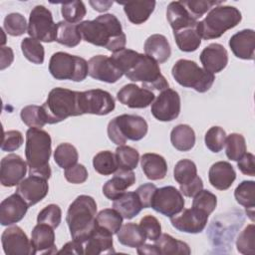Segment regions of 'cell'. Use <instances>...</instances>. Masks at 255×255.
Here are the masks:
<instances>
[{
	"mask_svg": "<svg viewBox=\"0 0 255 255\" xmlns=\"http://www.w3.org/2000/svg\"><path fill=\"white\" fill-rule=\"evenodd\" d=\"M111 59L128 80L141 83L144 89L163 91L169 88L158 63L145 54L125 48L114 53Z\"/></svg>",
	"mask_w": 255,
	"mask_h": 255,
	"instance_id": "6da1fadb",
	"label": "cell"
},
{
	"mask_svg": "<svg viewBox=\"0 0 255 255\" xmlns=\"http://www.w3.org/2000/svg\"><path fill=\"white\" fill-rule=\"evenodd\" d=\"M78 29L84 41L110 52L116 53L126 47V34L114 14H103L94 20L83 21L78 24Z\"/></svg>",
	"mask_w": 255,
	"mask_h": 255,
	"instance_id": "7a4b0ae2",
	"label": "cell"
},
{
	"mask_svg": "<svg viewBox=\"0 0 255 255\" xmlns=\"http://www.w3.org/2000/svg\"><path fill=\"white\" fill-rule=\"evenodd\" d=\"M52 152L50 134L41 128H30L26 132L25 156L30 175L49 179L52 174L49 159Z\"/></svg>",
	"mask_w": 255,
	"mask_h": 255,
	"instance_id": "3957f363",
	"label": "cell"
},
{
	"mask_svg": "<svg viewBox=\"0 0 255 255\" xmlns=\"http://www.w3.org/2000/svg\"><path fill=\"white\" fill-rule=\"evenodd\" d=\"M97 203L92 196L80 195L69 206L66 221L73 240L83 243L95 229Z\"/></svg>",
	"mask_w": 255,
	"mask_h": 255,
	"instance_id": "277c9868",
	"label": "cell"
},
{
	"mask_svg": "<svg viewBox=\"0 0 255 255\" xmlns=\"http://www.w3.org/2000/svg\"><path fill=\"white\" fill-rule=\"evenodd\" d=\"M46 124L54 125L69 117L82 116L80 109V92L65 88H54L41 106Z\"/></svg>",
	"mask_w": 255,
	"mask_h": 255,
	"instance_id": "5b68a950",
	"label": "cell"
},
{
	"mask_svg": "<svg viewBox=\"0 0 255 255\" xmlns=\"http://www.w3.org/2000/svg\"><path fill=\"white\" fill-rule=\"evenodd\" d=\"M242 20L241 12L234 6L218 5L213 7L196 29L201 39L211 40L221 37L227 30L237 26Z\"/></svg>",
	"mask_w": 255,
	"mask_h": 255,
	"instance_id": "8992f818",
	"label": "cell"
},
{
	"mask_svg": "<svg viewBox=\"0 0 255 255\" xmlns=\"http://www.w3.org/2000/svg\"><path fill=\"white\" fill-rule=\"evenodd\" d=\"M147 130V123L142 117L128 114L114 118L107 128L110 140L118 145L125 144L127 140H140L146 135Z\"/></svg>",
	"mask_w": 255,
	"mask_h": 255,
	"instance_id": "52a82bcc",
	"label": "cell"
},
{
	"mask_svg": "<svg viewBox=\"0 0 255 255\" xmlns=\"http://www.w3.org/2000/svg\"><path fill=\"white\" fill-rule=\"evenodd\" d=\"M171 75L180 86L191 88L198 93L207 92L215 81L214 74L187 59L176 61L171 69Z\"/></svg>",
	"mask_w": 255,
	"mask_h": 255,
	"instance_id": "ba28073f",
	"label": "cell"
},
{
	"mask_svg": "<svg viewBox=\"0 0 255 255\" xmlns=\"http://www.w3.org/2000/svg\"><path fill=\"white\" fill-rule=\"evenodd\" d=\"M49 72L56 80L82 82L89 75V66L82 57L66 52H56L50 59Z\"/></svg>",
	"mask_w": 255,
	"mask_h": 255,
	"instance_id": "9c48e42d",
	"label": "cell"
},
{
	"mask_svg": "<svg viewBox=\"0 0 255 255\" xmlns=\"http://www.w3.org/2000/svg\"><path fill=\"white\" fill-rule=\"evenodd\" d=\"M27 32L31 38L40 42L56 41L57 24L53 20L51 11L43 5L35 6L30 12Z\"/></svg>",
	"mask_w": 255,
	"mask_h": 255,
	"instance_id": "30bf717a",
	"label": "cell"
},
{
	"mask_svg": "<svg viewBox=\"0 0 255 255\" xmlns=\"http://www.w3.org/2000/svg\"><path fill=\"white\" fill-rule=\"evenodd\" d=\"M115 107V99L107 91L94 89L80 92V109L82 115L106 116L112 113Z\"/></svg>",
	"mask_w": 255,
	"mask_h": 255,
	"instance_id": "8fae6325",
	"label": "cell"
},
{
	"mask_svg": "<svg viewBox=\"0 0 255 255\" xmlns=\"http://www.w3.org/2000/svg\"><path fill=\"white\" fill-rule=\"evenodd\" d=\"M184 203L181 192L174 186L168 185L156 188L150 207L156 212L170 218L183 209Z\"/></svg>",
	"mask_w": 255,
	"mask_h": 255,
	"instance_id": "7c38bea8",
	"label": "cell"
},
{
	"mask_svg": "<svg viewBox=\"0 0 255 255\" xmlns=\"http://www.w3.org/2000/svg\"><path fill=\"white\" fill-rule=\"evenodd\" d=\"M180 96L172 89H166L156 97L151 104L150 112L159 122H171L180 114Z\"/></svg>",
	"mask_w": 255,
	"mask_h": 255,
	"instance_id": "4fadbf2b",
	"label": "cell"
},
{
	"mask_svg": "<svg viewBox=\"0 0 255 255\" xmlns=\"http://www.w3.org/2000/svg\"><path fill=\"white\" fill-rule=\"evenodd\" d=\"M3 251L7 255H35L36 250L23 229L17 225L8 227L1 235Z\"/></svg>",
	"mask_w": 255,
	"mask_h": 255,
	"instance_id": "5bb4252c",
	"label": "cell"
},
{
	"mask_svg": "<svg viewBox=\"0 0 255 255\" xmlns=\"http://www.w3.org/2000/svg\"><path fill=\"white\" fill-rule=\"evenodd\" d=\"M208 214L193 207L182 209L170 217L171 225L178 231L196 234L203 231L207 224Z\"/></svg>",
	"mask_w": 255,
	"mask_h": 255,
	"instance_id": "9a60e30c",
	"label": "cell"
},
{
	"mask_svg": "<svg viewBox=\"0 0 255 255\" xmlns=\"http://www.w3.org/2000/svg\"><path fill=\"white\" fill-rule=\"evenodd\" d=\"M27 173V163L15 153H10L1 159L0 181L5 187L18 185Z\"/></svg>",
	"mask_w": 255,
	"mask_h": 255,
	"instance_id": "2e32d148",
	"label": "cell"
},
{
	"mask_svg": "<svg viewBox=\"0 0 255 255\" xmlns=\"http://www.w3.org/2000/svg\"><path fill=\"white\" fill-rule=\"evenodd\" d=\"M89 76L95 80L114 84L123 76V72L115 65L111 57L106 55L93 56L89 62Z\"/></svg>",
	"mask_w": 255,
	"mask_h": 255,
	"instance_id": "e0dca14e",
	"label": "cell"
},
{
	"mask_svg": "<svg viewBox=\"0 0 255 255\" xmlns=\"http://www.w3.org/2000/svg\"><path fill=\"white\" fill-rule=\"evenodd\" d=\"M48 191V179L38 175H29L24 178L16 188V193H18L29 206L35 205L44 199Z\"/></svg>",
	"mask_w": 255,
	"mask_h": 255,
	"instance_id": "ac0fdd59",
	"label": "cell"
},
{
	"mask_svg": "<svg viewBox=\"0 0 255 255\" xmlns=\"http://www.w3.org/2000/svg\"><path fill=\"white\" fill-rule=\"evenodd\" d=\"M119 102L130 109L147 108L154 101L152 91L140 88L135 84L125 85L117 94Z\"/></svg>",
	"mask_w": 255,
	"mask_h": 255,
	"instance_id": "d6986e66",
	"label": "cell"
},
{
	"mask_svg": "<svg viewBox=\"0 0 255 255\" xmlns=\"http://www.w3.org/2000/svg\"><path fill=\"white\" fill-rule=\"evenodd\" d=\"M28 208L29 205L18 193L11 194L0 204L1 225L8 226L19 222L26 215Z\"/></svg>",
	"mask_w": 255,
	"mask_h": 255,
	"instance_id": "ffe728a7",
	"label": "cell"
},
{
	"mask_svg": "<svg viewBox=\"0 0 255 255\" xmlns=\"http://www.w3.org/2000/svg\"><path fill=\"white\" fill-rule=\"evenodd\" d=\"M83 252L87 255H99L115 253L113 234L108 230L96 225L95 229L82 243Z\"/></svg>",
	"mask_w": 255,
	"mask_h": 255,
	"instance_id": "44dd1931",
	"label": "cell"
},
{
	"mask_svg": "<svg viewBox=\"0 0 255 255\" xmlns=\"http://www.w3.org/2000/svg\"><path fill=\"white\" fill-rule=\"evenodd\" d=\"M199 59L203 69L212 74H216L227 66L228 53L221 44L211 43L202 50Z\"/></svg>",
	"mask_w": 255,
	"mask_h": 255,
	"instance_id": "7402d4cb",
	"label": "cell"
},
{
	"mask_svg": "<svg viewBox=\"0 0 255 255\" xmlns=\"http://www.w3.org/2000/svg\"><path fill=\"white\" fill-rule=\"evenodd\" d=\"M135 182V175L132 170L118 168L114 176L103 186L104 195L110 200H116Z\"/></svg>",
	"mask_w": 255,
	"mask_h": 255,
	"instance_id": "603a6c76",
	"label": "cell"
},
{
	"mask_svg": "<svg viewBox=\"0 0 255 255\" xmlns=\"http://www.w3.org/2000/svg\"><path fill=\"white\" fill-rule=\"evenodd\" d=\"M229 47L237 58L253 60L255 50L254 30L244 29L235 33L229 40Z\"/></svg>",
	"mask_w": 255,
	"mask_h": 255,
	"instance_id": "cb8c5ba5",
	"label": "cell"
},
{
	"mask_svg": "<svg viewBox=\"0 0 255 255\" xmlns=\"http://www.w3.org/2000/svg\"><path fill=\"white\" fill-rule=\"evenodd\" d=\"M31 242L36 253L54 254L57 253L55 245L54 228L45 223H38L32 230Z\"/></svg>",
	"mask_w": 255,
	"mask_h": 255,
	"instance_id": "d4e9b609",
	"label": "cell"
},
{
	"mask_svg": "<svg viewBox=\"0 0 255 255\" xmlns=\"http://www.w3.org/2000/svg\"><path fill=\"white\" fill-rule=\"evenodd\" d=\"M210 184L218 190L228 189L236 178V172L228 161H217L213 163L208 171Z\"/></svg>",
	"mask_w": 255,
	"mask_h": 255,
	"instance_id": "484cf974",
	"label": "cell"
},
{
	"mask_svg": "<svg viewBox=\"0 0 255 255\" xmlns=\"http://www.w3.org/2000/svg\"><path fill=\"white\" fill-rule=\"evenodd\" d=\"M166 19L173 32L195 27L198 22L190 15L181 1H172L168 4L166 8Z\"/></svg>",
	"mask_w": 255,
	"mask_h": 255,
	"instance_id": "4316f807",
	"label": "cell"
},
{
	"mask_svg": "<svg viewBox=\"0 0 255 255\" xmlns=\"http://www.w3.org/2000/svg\"><path fill=\"white\" fill-rule=\"evenodd\" d=\"M145 55L152 58L156 63L162 64L166 62L171 55V48L165 36L161 34H153L144 42Z\"/></svg>",
	"mask_w": 255,
	"mask_h": 255,
	"instance_id": "83f0119b",
	"label": "cell"
},
{
	"mask_svg": "<svg viewBox=\"0 0 255 255\" xmlns=\"http://www.w3.org/2000/svg\"><path fill=\"white\" fill-rule=\"evenodd\" d=\"M140 165L145 176L150 180L163 179L167 173V163L163 156L147 152L141 155Z\"/></svg>",
	"mask_w": 255,
	"mask_h": 255,
	"instance_id": "f1b7e54d",
	"label": "cell"
},
{
	"mask_svg": "<svg viewBox=\"0 0 255 255\" xmlns=\"http://www.w3.org/2000/svg\"><path fill=\"white\" fill-rule=\"evenodd\" d=\"M119 4L124 5V11L132 24L140 25L144 23L155 8V1L144 0V1H129L126 3L119 2Z\"/></svg>",
	"mask_w": 255,
	"mask_h": 255,
	"instance_id": "f546056e",
	"label": "cell"
},
{
	"mask_svg": "<svg viewBox=\"0 0 255 255\" xmlns=\"http://www.w3.org/2000/svg\"><path fill=\"white\" fill-rule=\"evenodd\" d=\"M113 208L116 209L125 219H131L142 209V204L135 191L125 192L114 200Z\"/></svg>",
	"mask_w": 255,
	"mask_h": 255,
	"instance_id": "4dcf8cb0",
	"label": "cell"
},
{
	"mask_svg": "<svg viewBox=\"0 0 255 255\" xmlns=\"http://www.w3.org/2000/svg\"><path fill=\"white\" fill-rule=\"evenodd\" d=\"M170 141L175 149L188 151L195 144V132L188 125H177L171 129Z\"/></svg>",
	"mask_w": 255,
	"mask_h": 255,
	"instance_id": "1f68e13d",
	"label": "cell"
},
{
	"mask_svg": "<svg viewBox=\"0 0 255 255\" xmlns=\"http://www.w3.org/2000/svg\"><path fill=\"white\" fill-rule=\"evenodd\" d=\"M117 237L121 244L130 248H137L144 244L146 240L140 226L132 222L122 225L121 229L117 233Z\"/></svg>",
	"mask_w": 255,
	"mask_h": 255,
	"instance_id": "d6a6232c",
	"label": "cell"
},
{
	"mask_svg": "<svg viewBox=\"0 0 255 255\" xmlns=\"http://www.w3.org/2000/svg\"><path fill=\"white\" fill-rule=\"evenodd\" d=\"M154 246L156 247L158 254H183L189 255L191 250L187 243L173 238L171 235L163 233L155 241Z\"/></svg>",
	"mask_w": 255,
	"mask_h": 255,
	"instance_id": "836d02e7",
	"label": "cell"
},
{
	"mask_svg": "<svg viewBox=\"0 0 255 255\" xmlns=\"http://www.w3.org/2000/svg\"><path fill=\"white\" fill-rule=\"evenodd\" d=\"M173 37L178 49L182 52H194L201 44V37L197 32L196 26L173 32Z\"/></svg>",
	"mask_w": 255,
	"mask_h": 255,
	"instance_id": "e575fe53",
	"label": "cell"
},
{
	"mask_svg": "<svg viewBox=\"0 0 255 255\" xmlns=\"http://www.w3.org/2000/svg\"><path fill=\"white\" fill-rule=\"evenodd\" d=\"M56 41L64 46L73 48L80 44L82 36L78 29V24H72L67 21L57 23Z\"/></svg>",
	"mask_w": 255,
	"mask_h": 255,
	"instance_id": "d590c367",
	"label": "cell"
},
{
	"mask_svg": "<svg viewBox=\"0 0 255 255\" xmlns=\"http://www.w3.org/2000/svg\"><path fill=\"white\" fill-rule=\"evenodd\" d=\"M123 216L114 208L101 210L96 216L97 225L108 230L113 235L117 234L123 225Z\"/></svg>",
	"mask_w": 255,
	"mask_h": 255,
	"instance_id": "8d00e7d4",
	"label": "cell"
},
{
	"mask_svg": "<svg viewBox=\"0 0 255 255\" xmlns=\"http://www.w3.org/2000/svg\"><path fill=\"white\" fill-rule=\"evenodd\" d=\"M93 166L95 170L102 175L113 174L119 168L116 154L110 150L98 152L93 158Z\"/></svg>",
	"mask_w": 255,
	"mask_h": 255,
	"instance_id": "74e56055",
	"label": "cell"
},
{
	"mask_svg": "<svg viewBox=\"0 0 255 255\" xmlns=\"http://www.w3.org/2000/svg\"><path fill=\"white\" fill-rule=\"evenodd\" d=\"M78 158L79 154L77 148L69 142L60 143L54 151V160L63 169H67L75 165Z\"/></svg>",
	"mask_w": 255,
	"mask_h": 255,
	"instance_id": "f35d334b",
	"label": "cell"
},
{
	"mask_svg": "<svg viewBox=\"0 0 255 255\" xmlns=\"http://www.w3.org/2000/svg\"><path fill=\"white\" fill-rule=\"evenodd\" d=\"M21 50L24 57L33 64L41 65L44 62L45 50L40 41L26 37L21 42Z\"/></svg>",
	"mask_w": 255,
	"mask_h": 255,
	"instance_id": "ab89813d",
	"label": "cell"
},
{
	"mask_svg": "<svg viewBox=\"0 0 255 255\" xmlns=\"http://www.w3.org/2000/svg\"><path fill=\"white\" fill-rule=\"evenodd\" d=\"M225 153L226 156L233 160L238 161L246 153L245 137L241 133H230L225 139Z\"/></svg>",
	"mask_w": 255,
	"mask_h": 255,
	"instance_id": "60d3db41",
	"label": "cell"
},
{
	"mask_svg": "<svg viewBox=\"0 0 255 255\" xmlns=\"http://www.w3.org/2000/svg\"><path fill=\"white\" fill-rule=\"evenodd\" d=\"M236 201L245 209H254L255 206V181L244 180L234 190Z\"/></svg>",
	"mask_w": 255,
	"mask_h": 255,
	"instance_id": "b9f144b4",
	"label": "cell"
},
{
	"mask_svg": "<svg viewBox=\"0 0 255 255\" xmlns=\"http://www.w3.org/2000/svg\"><path fill=\"white\" fill-rule=\"evenodd\" d=\"M116 157L119 164V168L132 170L134 169L139 160V153L138 151L128 145H119L116 149Z\"/></svg>",
	"mask_w": 255,
	"mask_h": 255,
	"instance_id": "7bdbcfd3",
	"label": "cell"
},
{
	"mask_svg": "<svg viewBox=\"0 0 255 255\" xmlns=\"http://www.w3.org/2000/svg\"><path fill=\"white\" fill-rule=\"evenodd\" d=\"M195 176H197V167L192 160L184 158L176 162L173 169V177L179 185L190 182Z\"/></svg>",
	"mask_w": 255,
	"mask_h": 255,
	"instance_id": "ee69618b",
	"label": "cell"
},
{
	"mask_svg": "<svg viewBox=\"0 0 255 255\" xmlns=\"http://www.w3.org/2000/svg\"><path fill=\"white\" fill-rule=\"evenodd\" d=\"M236 247L241 254H255V226L253 223L247 225L240 232L236 240Z\"/></svg>",
	"mask_w": 255,
	"mask_h": 255,
	"instance_id": "f6af8a7d",
	"label": "cell"
},
{
	"mask_svg": "<svg viewBox=\"0 0 255 255\" xmlns=\"http://www.w3.org/2000/svg\"><path fill=\"white\" fill-rule=\"evenodd\" d=\"M61 13L65 21L76 24L83 20L87 10L83 1H71L61 5Z\"/></svg>",
	"mask_w": 255,
	"mask_h": 255,
	"instance_id": "bcb514c9",
	"label": "cell"
},
{
	"mask_svg": "<svg viewBox=\"0 0 255 255\" xmlns=\"http://www.w3.org/2000/svg\"><path fill=\"white\" fill-rule=\"evenodd\" d=\"M3 28L7 34L18 37L28 30V23L25 17L20 13H10L4 18Z\"/></svg>",
	"mask_w": 255,
	"mask_h": 255,
	"instance_id": "7dc6e473",
	"label": "cell"
},
{
	"mask_svg": "<svg viewBox=\"0 0 255 255\" xmlns=\"http://www.w3.org/2000/svg\"><path fill=\"white\" fill-rule=\"evenodd\" d=\"M20 117L22 122L30 128H41L46 125L42 108L36 105L26 106L21 110Z\"/></svg>",
	"mask_w": 255,
	"mask_h": 255,
	"instance_id": "c3c4849f",
	"label": "cell"
},
{
	"mask_svg": "<svg viewBox=\"0 0 255 255\" xmlns=\"http://www.w3.org/2000/svg\"><path fill=\"white\" fill-rule=\"evenodd\" d=\"M190 15L195 19L201 18L206 12L211 10V8L221 5L224 1H215V0H185L181 1Z\"/></svg>",
	"mask_w": 255,
	"mask_h": 255,
	"instance_id": "681fc988",
	"label": "cell"
},
{
	"mask_svg": "<svg viewBox=\"0 0 255 255\" xmlns=\"http://www.w3.org/2000/svg\"><path fill=\"white\" fill-rule=\"evenodd\" d=\"M217 197L209 190H200L192 200V207L210 215L216 208Z\"/></svg>",
	"mask_w": 255,
	"mask_h": 255,
	"instance_id": "f907efd6",
	"label": "cell"
},
{
	"mask_svg": "<svg viewBox=\"0 0 255 255\" xmlns=\"http://www.w3.org/2000/svg\"><path fill=\"white\" fill-rule=\"evenodd\" d=\"M226 136V132L222 128L217 126L211 127L204 136L205 145L212 152H219L225 145Z\"/></svg>",
	"mask_w": 255,
	"mask_h": 255,
	"instance_id": "816d5d0a",
	"label": "cell"
},
{
	"mask_svg": "<svg viewBox=\"0 0 255 255\" xmlns=\"http://www.w3.org/2000/svg\"><path fill=\"white\" fill-rule=\"evenodd\" d=\"M62 220V210L57 204H49L44 207L37 216V223H45L57 228Z\"/></svg>",
	"mask_w": 255,
	"mask_h": 255,
	"instance_id": "f5cc1de1",
	"label": "cell"
},
{
	"mask_svg": "<svg viewBox=\"0 0 255 255\" xmlns=\"http://www.w3.org/2000/svg\"><path fill=\"white\" fill-rule=\"evenodd\" d=\"M139 226L143 231L146 239L155 241L161 235V225L156 217L146 215L140 219Z\"/></svg>",
	"mask_w": 255,
	"mask_h": 255,
	"instance_id": "db71d44e",
	"label": "cell"
},
{
	"mask_svg": "<svg viewBox=\"0 0 255 255\" xmlns=\"http://www.w3.org/2000/svg\"><path fill=\"white\" fill-rule=\"evenodd\" d=\"M23 134L19 130H8L3 134L1 149L3 151H14L23 144Z\"/></svg>",
	"mask_w": 255,
	"mask_h": 255,
	"instance_id": "11a10c76",
	"label": "cell"
},
{
	"mask_svg": "<svg viewBox=\"0 0 255 255\" xmlns=\"http://www.w3.org/2000/svg\"><path fill=\"white\" fill-rule=\"evenodd\" d=\"M64 175L67 181L74 184H81L88 179V170L85 165L76 163L75 165L65 169Z\"/></svg>",
	"mask_w": 255,
	"mask_h": 255,
	"instance_id": "9f6ffc18",
	"label": "cell"
},
{
	"mask_svg": "<svg viewBox=\"0 0 255 255\" xmlns=\"http://www.w3.org/2000/svg\"><path fill=\"white\" fill-rule=\"evenodd\" d=\"M156 188L157 187L153 183H144L137 187L135 192L139 197V200L142 204V208L150 207Z\"/></svg>",
	"mask_w": 255,
	"mask_h": 255,
	"instance_id": "6f0895ef",
	"label": "cell"
},
{
	"mask_svg": "<svg viewBox=\"0 0 255 255\" xmlns=\"http://www.w3.org/2000/svg\"><path fill=\"white\" fill-rule=\"evenodd\" d=\"M203 189V181L197 175L190 182L186 184H180L179 190L181 194L186 197H194L200 190Z\"/></svg>",
	"mask_w": 255,
	"mask_h": 255,
	"instance_id": "680465c9",
	"label": "cell"
},
{
	"mask_svg": "<svg viewBox=\"0 0 255 255\" xmlns=\"http://www.w3.org/2000/svg\"><path fill=\"white\" fill-rule=\"evenodd\" d=\"M255 156L250 153L246 152L238 161H237V166L239 170L249 176H255V163H254Z\"/></svg>",
	"mask_w": 255,
	"mask_h": 255,
	"instance_id": "91938a15",
	"label": "cell"
},
{
	"mask_svg": "<svg viewBox=\"0 0 255 255\" xmlns=\"http://www.w3.org/2000/svg\"><path fill=\"white\" fill-rule=\"evenodd\" d=\"M57 253L59 254H84L83 252V245L81 242L76 241V240H72L70 242H67L60 251H58Z\"/></svg>",
	"mask_w": 255,
	"mask_h": 255,
	"instance_id": "94428289",
	"label": "cell"
},
{
	"mask_svg": "<svg viewBox=\"0 0 255 255\" xmlns=\"http://www.w3.org/2000/svg\"><path fill=\"white\" fill-rule=\"evenodd\" d=\"M14 60V53L13 50L10 47H1V57H0V61H1V65H0V69L4 70L7 67H9L12 62Z\"/></svg>",
	"mask_w": 255,
	"mask_h": 255,
	"instance_id": "6125c7cd",
	"label": "cell"
},
{
	"mask_svg": "<svg viewBox=\"0 0 255 255\" xmlns=\"http://www.w3.org/2000/svg\"><path fill=\"white\" fill-rule=\"evenodd\" d=\"M90 5L98 12H105L113 5L112 1H90Z\"/></svg>",
	"mask_w": 255,
	"mask_h": 255,
	"instance_id": "be15d7a7",
	"label": "cell"
},
{
	"mask_svg": "<svg viewBox=\"0 0 255 255\" xmlns=\"http://www.w3.org/2000/svg\"><path fill=\"white\" fill-rule=\"evenodd\" d=\"M137 253L138 254H158V251L156 249V247L151 244H142L141 246L136 248Z\"/></svg>",
	"mask_w": 255,
	"mask_h": 255,
	"instance_id": "e7e4bbea",
	"label": "cell"
}]
</instances>
